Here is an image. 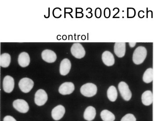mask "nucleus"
<instances>
[{"mask_svg": "<svg viewBox=\"0 0 154 121\" xmlns=\"http://www.w3.org/2000/svg\"><path fill=\"white\" fill-rule=\"evenodd\" d=\"M147 55V49L144 47H138L135 50L133 54V62L135 64H140L146 59Z\"/></svg>", "mask_w": 154, "mask_h": 121, "instance_id": "1", "label": "nucleus"}, {"mask_svg": "<svg viewBox=\"0 0 154 121\" xmlns=\"http://www.w3.org/2000/svg\"><path fill=\"white\" fill-rule=\"evenodd\" d=\"M97 88L94 84L92 83H88L85 84L81 87L80 88V92L85 97H94L97 93Z\"/></svg>", "mask_w": 154, "mask_h": 121, "instance_id": "2", "label": "nucleus"}, {"mask_svg": "<svg viewBox=\"0 0 154 121\" xmlns=\"http://www.w3.org/2000/svg\"><path fill=\"white\" fill-rule=\"evenodd\" d=\"M34 85L33 81L27 78L21 79L19 83V88L24 93L30 92L34 87Z\"/></svg>", "mask_w": 154, "mask_h": 121, "instance_id": "3", "label": "nucleus"}, {"mask_svg": "<svg viewBox=\"0 0 154 121\" xmlns=\"http://www.w3.org/2000/svg\"><path fill=\"white\" fill-rule=\"evenodd\" d=\"M118 88L121 95L125 101H130L132 98V93L128 85L124 82H121L119 83Z\"/></svg>", "mask_w": 154, "mask_h": 121, "instance_id": "4", "label": "nucleus"}, {"mask_svg": "<svg viewBox=\"0 0 154 121\" xmlns=\"http://www.w3.org/2000/svg\"><path fill=\"white\" fill-rule=\"evenodd\" d=\"M71 54L77 59H82L85 57V51L82 45L79 43H75L71 47Z\"/></svg>", "mask_w": 154, "mask_h": 121, "instance_id": "5", "label": "nucleus"}, {"mask_svg": "<svg viewBox=\"0 0 154 121\" xmlns=\"http://www.w3.org/2000/svg\"><path fill=\"white\" fill-rule=\"evenodd\" d=\"M48 100L47 93L43 89H40L35 94V103L39 106H41L46 103Z\"/></svg>", "mask_w": 154, "mask_h": 121, "instance_id": "6", "label": "nucleus"}, {"mask_svg": "<svg viewBox=\"0 0 154 121\" xmlns=\"http://www.w3.org/2000/svg\"><path fill=\"white\" fill-rule=\"evenodd\" d=\"M13 106L15 109L22 113H26L29 110L28 103L25 100L17 99L13 102Z\"/></svg>", "mask_w": 154, "mask_h": 121, "instance_id": "7", "label": "nucleus"}, {"mask_svg": "<svg viewBox=\"0 0 154 121\" xmlns=\"http://www.w3.org/2000/svg\"><path fill=\"white\" fill-rule=\"evenodd\" d=\"M15 82L13 78L9 75H7L3 81V88L5 92L11 93L14 89Z\"/></svg>", "mask_w": 154, "mask_h": 121, "instance_id": "8", "label": "nucleus"}, {"mask_svg": "<svg viewBox=\"0 0 154 121\" xmlns=\"http://www.w3.org/2000/svg\"><path fill=\"white\" fill-rule=\"evenodd\" d=\"M75 90V85L71 82H66L63 83L59 88V92L62 95H69Z\"/></svg>", "mask_w": 154, "mask_h": 121, "instance_id": "9", "label": "nucleus"}, {"mask_svg": "<svg viewBox=\"0 0 154 121\" xmlns=\"http://www.w3.org/2000/svg\"><path fill=\"white\" fill-rule=\"evenodd\" d=\"M42 57L46 62L52 63L56 61L57 56L54 51L49 49H46L42 52Z\"/></svg>", "mask_w": 154, "mask_h": 121, "instance_id": "10", "label": "nucleus"}, {"mask_svg": "<svg viewBox=\"0 0 154 121\" xmlns=\"http://www.w3.org/2000/svg\"><path fill=\"white\" fill-rule=\"evenodd\" d=\"M65 109L61 105L57 106L52 111V116L54 120L58 121L61 119L65 114Z\"/></svg>", "mask_w": 154, "mask_h": 121, "instance_id": "11", "label": "nucleus"}, {"mask_svg": "<svg viewBox=\"0 0 154 121\" xmlns=\"http://www.w3.org/2000/svg\"><path fill=\"white\" fill-rule=\"evenodd\" d=\"M71 64V61L67 58L63 59L61 62L60 67V72L61 75L65 76L70 72Z\"/></svg>", "mask_w": 154, "mask_h": 121, "instance_id": "12", "label": "nucleus"}, {"mask_svg": "<svg viewBox=\"0 0 154 121\" xmlns=\"http://www.w3.org/2000/svg\"><path fill=\"white\" fill-rule=\"evenodd\" d=\"M125 42H116L114 45V52L119 58H122L125 55L126 47Z\"/></svg>", "mask_w": 154, "mask_h": 121, "instance_id": "13", "label": "nucleus"}, {"mask_svg": "<svg viewBox=\"0 0 154 121\" xmlns=\"http://www.w3.org/2000/svg\"><path fill=\"white\" fill-rule=\"evenodd\" d=\"M102 60L104 64L107 66H112L115 64V60L114 56L108 51H105L103 53Z\"/></svg>", "mask_w": 154, "mask_h": 121, "instance_id": "14", "label": "nucleus"}, {"mask_svg": "<svg viewBox=\"0 0 154 121\" xmlns=\"http://www.w3.org/2000/svg\"><path fill=\"white\" fill-rule=\"evenodd\" d=\"M30 57L29 54L26 52H23L19 55L18 63L21 67H25L30 63Z\"/></svg>", "mask_w": 154, "mask_h": 121, "instance_id": "15", "label": "nucleus"}, {"mask_svg": "<svg viewBox=\"0 0 154 121\" xmlns=\"http://www.w3.org/2000/svg\"><path fill=\"white\" fill-rule=\"evenodd\" d=\"M96 115V110L94 107L89 106L86 108L84 113V118L88 121L93 120Z\"/></svg>", "mask_w": 154, "mask_h": 121, "instance_id": "16", "label": "nucleus"}, {"mask_svg": "<svg viewBox=\"0 0 154 121\" xmlns=\"http://www.w3.org/2000/svg\"><path fill=\"white\" fill-rule=\"evenodd\" d=\"M142 103L145 106H149L153 102V94L152 91L147 90L143 93L141 96Z\"/></svg>", "mask_w": 154, "mask_h": 121, "instance_id": "17", "label": "nucleus"}, {"mask_svg": "<svg viewBox=\"0 0 154 121\" xmlns=\"http://www.w3.org/2000/svg\"><path fill=\"white\" fill-rule=\"evenodd\" d=\"M11 62V56L8 53H5L2 54L0 57L1 66L4 68L8 67Z\"/></svg>", "mask_w": 154, "mask_h": 121, "instance_id": "18", "label": "nucleus"}, {"mask_svg": "<svg viewBox=\"0 0 154 121\" xmlns=\"http://www.w3.org/2000/svg\"><path fill=\"white\" fill-rule=\"evenodd\" d=\"M107 96L108 99L111 101L114 102L116 100L118 97V92L116 87L113 85L109 87L107 91Z\"/></svg>", "mask_w": 154, "mask_h": 121, "instance_id": "19", "label": "nucleus"}, {"mask_svg": "<svg viewBox=\"0 0 154 121\" xmlns=\"http://www.w3.org/2000/svg\"><path fill=\"white\" fill-rule=\"evenodd\" d=\"M154 70L152 68H148L144 72L143 80L146 83H149L153 80Z\"/></svg>", "mask_w": 154, "mask_h": 121, "instance_id": "20", "label": "nucleus"}, {"mask_svg": "<svg viewBox=\"0 0 154 121\" xmlns=\"http://www.w3.org/2000/svg\"><path fill=\"white\" fill-rule=\"evenodd\" d=\"M100 116L103 121H114L116 119L115 115L107 110H102L100 113Z\"/></svg>", "mask_w": 154, "mask_h": 121, "instance_id": "21", "label": "nucleus"}, {"mask_svg": "<svg viewBox=\"0 0 154 121\" xmlns=\"http://www.w3.org/2000/svg\"><path fill=\"white\" fill-rule=\"evenodd\" d=\"M121 121H136V119L133 114H128L125 115Z\"/></svg>", "mask_w": 154, "mask_h": 121, "instance_id": "22", "label": "nucleus"}, {"mask_svg": "<svg viewBox=\"0 0 154 121\" xmlns=\"http://www.w3.org/2000/svg\"><path fill=\"white\" fill-rule=\"evenodd\" d=\"M3 121H17L12 116L8 115L4 118Z\"/></svg>", "mask_w": 154, "mask_h": 121, "instance_id": "23", "label": "nucleus"}, {"mask_svg": "<svg viewBox=\"0 0 154 121\" xmlns=\"http://www.w3.org/2000/svg\"><path fill=\"white\" fill-rule=\"evenodd\" d=\"M95 15L96 17L100 18L101 16V10L100 8H97L95 10Z\"/></svg>", "mask_w": 154, "mask_h": 121, "instance_id": "24", "label": "nucleus"}, {"mask_svg": "<svg viewBox=\"0 0 154 121\" xmlns=\"http://www.w3.org/2000/svg\"><path fill=\"white\" fill-rule=\"evenodd\" d=\"M110 10L108 8H106L104 10V17L106 18H108L110 17Z\"/></svg>", "mask_w": 154, "mask_h": 121, "instance_id": "25", "label": "nucleus"}, {"mask_svg": "<svg viewBox=\"0 0 154 121\" xmlns=\"http://www.w3.org/2000/svg\"><path fill=\"white\" fill-rule=\"evenodd\" d=\"M61 10L59 9H56L55 10V12H54V15L57 17H58L59 15H60V13Z\"/></svg>", "mask_w": 154, "mask_h": 121, "instance_id": "26", "label": "nucleus"}, {"mask_svg": "<svg viewBox=\"0 0 154 121\" xmlns=\"http://www.w3.org/2000/svg\"><path fill=\"white\" fill-rule=\"evenodd\" d=\"M136 42H129V45L131 48L134 47L136 45Z\"/></svg>", "mask_w": 154, "mask_h": 121, "instance_id": "27", "label": "nucleus"}]
</instances>
